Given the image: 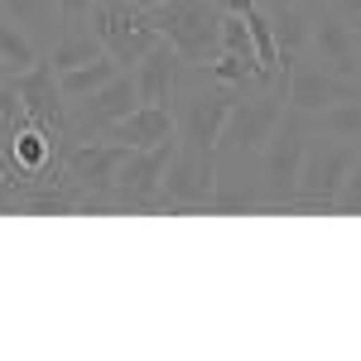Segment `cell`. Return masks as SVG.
<instances>
[{"instance_id":"6da1fadb","label":"cell","mask_w":361,"mask_h":361,"mask_svg":"<svg viewBox=\"0 0 361 361\" xmlns=\"http://www.w3.org/2000/svg\"><path fill=\"white\" fill-rule=\"evenodd\" d=\"M241 97L246 92H236V87H226V82H212V78H207V87H197V68H183V78L173 87V102H169L173 106V121H178V145L193 149V154H212L217 159L222 126H226V116H231V106Z\"/></svg>"},{"instance_id":"7a4b0ae2","label":"cell","mask_w":361,"mask_h":361,"mask_svg":"<svg viewBox=\"0 0 361 361\" xmlns=\"http://www.w3.org/2000/svg\"><path fill=\"white\" fill-rule=\"evenodd\" d=\"M289 73L294 68H284L265 92H250V102L241 97L231 106V116L222 126V140H217V164H241V159H255L265 149V140L275 135L284 102H289Z\"/></svg>"},{"instance_id":"3957f363","label":"cell","mask_w":361,"mask_h":361,"mask_svg":"<svg viewBox=\"0 0 361 361\" xmlns=\"http://www.w3.org/2000/svg\"><path fill=\"white\" fill-rule=\"evenodd\" d=\"M145 15L178 49V58L188 68H202L222 54V5L217 0H169V5L145 10Z\"/></svg>"},{"instance_id":"277c9868","label":"cell","mask_w":361,"mask_h":361,"mask_svg":"<svg viewBox=\"0 0 361 361\" xmlns=\"http://www.w3.org/2000/svg\"><path fill=\"white\" fill-rule=\"evenodd\" d=\"M308 130H313V116L299 106H284L275 135L265 140L260 149V183H265V207H289L299 193V169L308 154Z\"/></svg>"},{"instance_id":"5b68a950","label":"cell","mask_w":361,"mask_h":361,"mask_svg":"<svg viewBox=\"0 0 361 361\" xmlns=\"http://www.w3.org/2000/svg\"><path fill=\"white\" fill-rule=\"evenodd\" d=\"M130 159V145L121 140H97V145H68L63 154V183L82 193V212H106L116 207V173Z\"/></svg>"},{"instance_id":"8992f818","label":"cell","mask_w":361,"mask_h":361,"mask_svg":"<svg viewBox=\"0 0 361 361\" xmlns=\"http://www.w3.org/2000/svg\"><path fill=\"white\" fill-rule=\"evenodd\" d=\"M87 25H92V34L106 44V54H111L121 68H135L140 58L164 39L159 29L149 25V15L135 10L130 0H97L92 15H87Z\"/></svg>"},{"instance_id":"52a82bcc","label":"cell","mask_w":361,"mask_h":361,"mask_svg":"<svg viewBox=\"0 0 361 361\" xmlns=\"http://www.w3.org/2000/svg\"><path fill=\"white\" fill-rule=\"evenodd\" d=\"M352 159H357V149H347V140L308 145L304 169H299V193H294L289 207H299V212H337V188H342Z\"/></svg>"},{"instance_id":"ba28073f","label":"cell","mask_w":361,"mask_h":361,"mask_svg":"<svg viewBox=\"0 0 361 361\" xmlns=\"http://www.w3.org/2000/svg\"><path fill=\"white\" fill-rule=\"evenodd\" d=\"M212 188H217V159L212 154H193V149H173L164 178H159V212H193V207H212Z\"/></svg>"},{"instance_id":"9c48e42d","label":"cell","mask_w":361,"mask_h":361,"mask_svg":"<svg viewBox=\"0 0 361 361\" xmlns=\"http://www.w3.org/2000/svg\"><path fill=\"white\" fill-rule=\"evenodd\" d=\"M178 140H164L154 149H130V159L116 173V207L121 212H159V178L173 159Z\"/></svg>"},{"instance_id":"30bf717a","label":"cell","mask_w":361,"mask_h":361,"mask_svg":"<svg viewBox=\"0 0 361 361\" xmlns=\"http://www.w3.org/2000/svg\"><path fill=\"white\" fill-rule=\"evenodd\" d=\"M140 106V87H135V73L126 68V73H116L111 82L102 87V92H92L82 102H73V140H92V135H106L116 121H126V116Z\"/></svg>"},{"instance_id":"8fae6325","label":"cell","mask_w":361,"mask_h":361,"mask_svg":"<svg viewBox=\"0 0 361 361\" xmlns=\"http://www.w3.org/2000/svg\"><path fill=\"white\" fill-rule=\"evenodd\" d=\"M10 82L20 87V97H25L34 126H44L49 135H58L63 145H73V121H68V111H63L68 97H63V87H58L54 63H34V68H25V73H15Z\"/></svg>"},{"instance_id":"7c38bea8","label":"cell","mask_w":361,"mask_h":361,"mask_svg":"<svg viewBox=\"0 0 361 361\" xmlns=\"http://www.w3.org/2000/svg\"><path fill=\"white\" fill-rule=\"evenodd\" d=\"M347 97H361L352 78H342V73H323V68H299V63H294V73H289V106L318 116L323 106L347 102Z\"/></svg>"},{"instance_id":"4fadbf2b","label":"cell","mask_w":361,"mask_h":361,"mask_svg":"<svg viewBox=\"0 0 361 361\" xmlns=\"http://www.w3.org/2000/svg\"><path fill=\"white\" fill-rule=\"evenodd\" d=\"M183 58H178V49L169 44V39H159L149 54L140 58L135 68V87H140V102H159V106H169L173 102V87H178V78H183Z\"/></svg>"},{"instance_id":"5bb4252c","label":"cell","mask_w":361,"mask_h":361,"mask_svg":"<svg viewBox=\"0 0 361 361\" xmlns=\"http://www.w3.org/2000/svg\"><path fill=\"white\" fill-rule=\"evenodd\" d=\"M106 135L121 140V145H130V149H154V145H164V140H178V121H173V106L140 102L135 111L126 116V121H116Z\"/></svg>"},{"instance_id":"9a60e30c","label":"cell","mask_w":361,"mask_h":361,"mask_svg":"<svg viewBox=\"0 0 361 361\" xmlns=\"http://www.w3.org/2000/svg\"><path fill=\"white\" fill-rule=\"evenodd\" d=\"M313 49L333 63V73H342V78H357L361 39H357V29H352V20H342V15L323 20V25L313 29Z\"/></svg>"},{"instance_id":"2e32d148","label":"cell","mask_w":361,"mask_h":361,"mask_svg":"<svg viewBox=\"0 0 361 361\" xmlns=\"http://www.w3.org/2000/svg\"><path fill=\"white\" fill-rule=\"evenodd\" d=\"M265 207V183L260 173L250 178L236 164H217V188H212V212H250Z\"/></svg>"},{"instance_id":"e0dca14e","label":"cell","mask_w":361,"mask_h":361,"mask_svg":"<svg viewBox=\"0 0 361 361\" xmlns=\"http://www.w3.org/2000/svg\"><path fill=\"white\" fill-rule=\"evenodd\" d=\"M116 73H126V68H121L111 54H102V58H92V63H82V68L58 73V87H63V97H68V102H82V97H92V92H102Z\"/></svg>"},{"instance_id":"ac0fdd59","label":"cell","mask_w":361,"mask_h":361,"mask_svg":"<svg viewBox=\"0 0 361 361\" xmlns=\"http://www.w3.org/2000/svg\"><path fill=\"white\" fill-rule=\"evenodd\" d=\"M265 10H270V5H265ZM270 25H275L279 58H284V63H294V58L313 44V20H308L299 5H279V10H270Z\"/></svg>"},{"instance_id":"d6986e66","label":"cell","mask_w":361,"mask_h":361,"mask_svg":"<svg viewBox=\"0 0 361 361\" xmlns=\"http://www.w3.org/2000/svg\"><path fill=\"white\" fill-rule=\"evenodd\" d=\"M102 54H106V44L92 29H73V34H63L54 44L49 63H54V73H68V68H82V63H92V58H102Z\"/></svg>"},{"instance_id":"ffe728a7","label":"cell","mask_w":361,"mask_h":361,"mask_svg":"<svg viewBox=\"0 0 361 361\" xmlns=\"http://www.w3.org/2000/svg\"><path fill=\"white\" fill-rule=\"evenodd\" d=\"M318 130H328L333 140H361V97H347V102H333L313 116Z\"/></svg>"},{"instance_id":"44dd1931","label":"cell","mask_w":361,"mask_h":361,"mask_svg":"<svg viewBox=\"0 0 361 361\" xmlns=\"http://www.w3.org/2000/svg\"><path fill=\"white\" fill-rule=\"evenodd\" d=\"M0 58L10 63V73H25V68H34L39 63V54H34V44H29V34L5 10H0Z\"/></svg>"},{"instance_id":"7402d4cb","label":"cell","mask_w":361,"mask_h":361,"mask_svg":"<svg viewBox=\"0 0 361 361\" xmlns=\"http://www.w3.org/2000/svg\"><path fill=\"white\" fill-rule=\"evenodd\" d=\"M25 126H34V116H29L20 87H15V82H0V140L20 135Z\"/></svg>"},{"instance_id":"603a6c76","label":"cell","mask_w":361,"mask_h":361,"mask_svg":"<svg viewBox=\"0 0 361 361\" xmlns=\"http://www.w3.org/2000/svg\"><path fill=\"white\" fill-rule=\"evenodd\" d=\"M0 10L29 34V29H44L58 15V0H0Z\"/></svg>"},{"instance_id":"cb8c5ba5","label":"cell","mask_w":361,"mask_h":361,"mask_svg":"<svg viewBox=\"0 0 361 361\" xmlns=\"http://www.w3.org/2000/svg\"><path fill=\"white\" fill-rule=\"evenodd\" d=\"M222 54L255 58V44H250V25H246V15H226V10H222ZM255 63H260V58H255Z\"/></svg>"},{"instance_id":"d4e9b609","label":"cell","mask_w":361,"mask_h":361,"mask_svg":"<svg viewBox=\"0 0 361 361\" xmlns=\"http://www.w3.org/2000/svg\"><path fill=\"white\" fill-rule=\"evenodd\" d=\"M337 212H361V154L352 159L342 188H337Z\"/></svg>"},{"instance_id":"484cf974","label":"cell","mask_w":361,"mask_h":361,"mask_svg":"<svg viewBox=\"0 0 361 361\" xmlns=\"http://www.w3.org/2000/svg\"><path fill=\"white\" fill-rule=\"evenodd\" d=\"M92 5H97V0H58V20L73 25V29H82L87 15H92Z\"/></svg>"},{"instance_id":"4316f807","label":"cell","mask_w":361,"mask_h":361,"mask_svg":"<svg viewBox=\"0 0 361 361\" xmlns=\"http://www.w3.org/2000/svg\"><path fill=\"white\" fill-rule=\"evenodd\" d=\"M333 15H342V20H361V0H337Z\"/></svg>"},{"instance_id":"83f0119b","label":"cell","mask_w":361,"mask_h":361,"mask_svg":"<svg viewBox=\"0 0 361 361\" xmlns=\"http://www.w3.org/2000/svg\"><path fill=\"white\" fill-rule=\"evenodd\" d=\"M217 5H222L226 15H246L250 5H260V0H217Z\"/></svg>"},{"instance_id":"f1b7e54d","label":"cell","mask_w":361,"mask_h":361,"mask_svg":"<svg viewBox=\"0 0 361 361\" xmlns=\"http://www.w3.org/2000/svg\"><path fill=\"white\" fill-rule=\"evenodd\" d=\"M135 10H154V5H169V0H130Z\"/></svg>"},{"instance_id":"f546056e","label":"cell","mask_w":361,"mask_h":361,"mask_svg":"<svg viewBox=\"0 0 361 361\" xmlns=\"http://www.w3.org/2000/svg\"><path fill=\"white\" fill-rule=\"evenodd\" d=\"M10 78H15V73H10V63L0 58V82H10Z\"/></svg>"},{"instance_id":"4dcf8cb0","label":"cell","mask_w":361,"mask_h":361,"mask_svg":"<svg viewBox=\"0 0 361 361\" xmlns=\"http://www.w3.org/2000/svg\"><path fill=\"white\" fill-rule=\"evenodd\" d=\"M260 5H270V10H279V5H299V0H260Z\"/></svg>"},{"instance_id":"1f68e13d","label":"cell","mask_w":361,"mask_h":361,"mask_svg":"<svg viewBox=\"0 0 361 361\" xmlns=\"http://www.w3.org/2000/svg\"><path fill=\"white\" fill-rule=\"evenodd\" d=\"M352 29H357V39H361V20H352Z\"/></svg>"},{"instance_id":"d6a6232c","label":"cell","mask_w":361,"mask_h":361,"mask_svg":"<svg viewBox=\"0 0 361 361\" xmlns=\"http://www.w3.org/2000/svg\"><path fill=\"white\" fill-rule=\"evenodd\" d=\"M357 78H361V54H357Z\"/></svg>"}]
</instances>
